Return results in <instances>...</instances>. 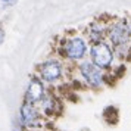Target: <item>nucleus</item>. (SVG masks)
Here are the masks:
<instances>
[{
	"instance_id": "f257e3e1",
	"label": "nucleus",
	"mask_w": 131,
	"mask_h": 131,
	"mask_svg": "<svg viewBox=\"0 0 131 131\" xmlns=\"http://www.w3.org/2000/svg\"><path fill=\"white\" fill-rule=\"evenodd\" d=\"M130 37H131V24L124 21V19L115 22L109 28V38L116 46H124L125 43H128Z\"/></svg>"
},
{
	"instance_id": "f03ea898",
	"label": "nucleus",
	"mask_w": 131,
	"mask_h": 131,
	"mask_svg": "<svg viewBox=\"0 0 131 131\" xmlns=\"http://www.w3.org/2000/svg\"><path fill=\"white\" fill-rule=\"evenodd\" d=\"M91 58H93V62L97 66L107 68L112 63L113 53L107 44H105V43H102V41H97L93 46V49H91Z\"/></svg>"
},
{
	"instance_id": "7ed1b4c3",
	"label": "nucleus",
	"mask_w": 131,
	"mask_h": 131,
	"mask_svg": "<svg viewBox=\"0 0 131 131\" xmlns=\"http://www.w3.org/2000/svg\"><path fill=\"white\" fill-rule=\"evenodd\" d=\"M80 69H81V74L84 75V78L87 80V83L90 85H93V87H97V85H100L102 83V72L99 69V66L96 65V63H90V62H84L83 65L80 66Z\"/></svg>"
},
{
	"instance_id": "20e7f679",
	"label": "nucleus",
	"mask_w": 131,
	"mask_h": 131,
	"mask_svg": "<svg viewBox=\"0 0 131 131\" xmlns=\"http://www.w3.org/2000/svg\"><path fill=\"white\" fill-rule=\"evenodd\" d=\"M21 118L24 121L27 127H36L38 124V113H37L36 107L31 105L30 102H27L21 107Z\"/></svg>"
},
{
	"instance_id": "39448f33",
	"label": "nucleus",
	"mask_w": 131,
	"mask_h": 131,
	"mask_svg": "<svg viewBox=\"0 0 131 131\" xmlns=\"http://www.w3.org/2000/svg\"><path fill=\"white\" fill-rule=\"evenodd\" d=\"M43 96H44V87H43L41 81H38L37 78H32L27 90V100L30 103H34V102L41 100Z\"/></svg>"
},
{
	"instance_id": "423d86ee",
	"label": "nucleus",
	"mask_w": 131,
	"mask_h": 131,
	"mask_svg": "<svg viewBox=\"0 0 131 131\" xmlns=\"http://www.w3.org/2000/svg\"><path fill=\"white\" fill-rule=\"evenodd\" d=\"M85 52V44L81 38H74L66 44V54L71 59H80L84 56Z\"/></svg>"
},
{
	"instance_id": "0eeeda50",
	"label": "nucleus",
	"mask_w": 131,
	"mask_h": 131,
	"mask_svg": "<svg viewBox=\"0 0 131 131\" xmlns=\"http://www.w3.org/2000/svg\"><path fill=\"white\" fill-rule=\"evenodd\" d=\"M40 74L44 80L47 81H53L56 78H59L60 75V66L58 62H46L44 65L40 68Z\"/></svg>"
},
{
	"instance_id": "6e6552de",
	"label": "nucleus",
	"mask_w": 131,
	"mask_h": 131,
	"mask_svg": "<svg viewBox=\"0 0 131 131\" xmlns=\"http://www.w3.org/2000/svg\"><path fill=\"white\" fill-rule=\"evenodd\" d=\"M90 38L93 41H100L102 37H103V28H102L99 24H93L90 27Z\"/></svg>"
},
{
	"instance_id": "1a4fd4ad",
	"label": "nucleus",
	"mask_w": 131,
	"mask_h": 131,
	"mask_svg": "<svg viewBox=\"0 0 131 131\" xmlns=\"http://www.w3.org/2000/svg\"><path fill=\"white\" fill-rule=\"evenodd\" d=\"M3 3H6V6H9V5H13V3H16V0H2Z\"/></svg>"
},
{
	"instance_id": "9d476101",
	"label": "nucleus",
	"mask_w": 131,
	"mask_h": 131,
	"mask_svg": "<svg viewBox=\"0 0 131 131\" xmlns=\"http://www.w3.org/2000/svg\"><path fill=\"white\" fill-rule=\"evenodd\" d=\"M3 40H5V32H3V31L0 30V44L3 43Z\"/></svg>"
}]
</instances>
